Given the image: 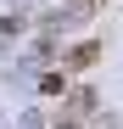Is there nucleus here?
Returning a JSON list of instances; mask_svg holds the SVG:
<instances>
[{"label": "nucleus", "mask_w": 123, "mask_h": 129, "mask_svg": "<svg viewBox=\"0 0 123 129\" xmlns=\"http://www.w3.org/2000/svg\"><path fill=\"white\" fill-rule=\"evenodd\" d=\"M95 62H101V39H78V45L62 56V68H67V73H90Z\"/></svg>", "instance_id": "1"}, {"label": "nucleus", "mask_w": 123, "mask_h": 129, "mask_svg": "<svg viewBox=\"0 0 123 129\" xmlns=\"http://www.w3.org/2000/svg\"><path fill=\"white\" fill-rule=\"evenodd\" d=\"M62 112H67V118H84V112H95V90H67Z\"/></svg>", "instance_id": "2"}, {"label": "nucleus", "mask_w": 123, "mask_h": 129, "mask_svg": "<svg viewBox=\"0 0 123 129\" xmlns=\"http://www.w3.org/2000/svg\"><path fill=\"white\" fill-rule=\"evenodd\" d=\"M39 90H45V95H67V68H62V73H45V79H39Z\"/></svg>", "instance_id": "3"}, {"label": "nucleus", "mask_w": 123, "mask_h": 129, "mask_svg": "<svg viewBox=\"0 0 123 129\" xmlns=\"http://www.w3.org/2000/svg\"><path fill=\"white\" fill-rule=\"evenodd\" d=\"M73 6H84V11H101V6H106V0H73Z\"/></svg>", "instance_id": "4"}, {"label": "nucleus", "mask_w": 123, "mask_h": 129, "mask_svg": "<svg viewBox=\"0 0 123 129\" xmlns=\"http://www.w3.org/2000/svg\"><path fill=\"white\" fill-rule=\"evenodd\" d=\"M50 129H73V118H67V112H62V123H50Z\"/></svg>", "instance_id": "5"}]
</instances>
